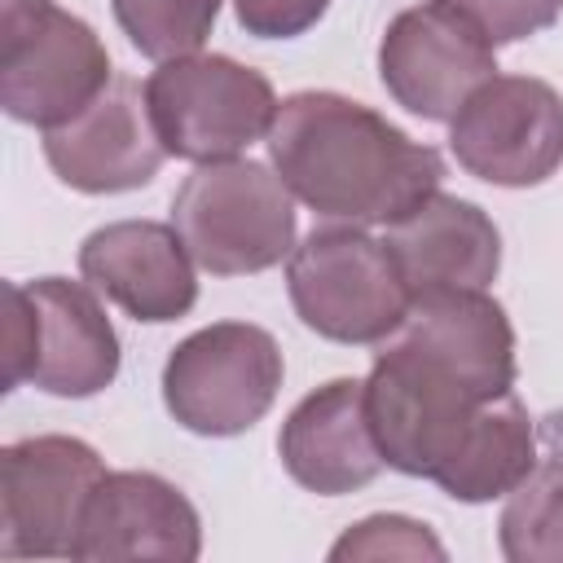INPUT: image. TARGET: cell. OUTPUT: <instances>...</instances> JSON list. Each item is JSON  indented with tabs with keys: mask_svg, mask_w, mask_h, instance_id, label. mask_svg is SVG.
Segmentation results:
<instances>
[{
	"mask_svg": "<svg viewBox=\"0 0 563 563\" xmlns=\"http://www.w3.org/2000/svg\"><path fill=\"white\" fill-rule=\"evenodd\" d=\"M264 141L286 189L330 224H396L444 180L440 150L325 88L290 92Z\"/></svg>",
	"mask_w": 563,
	"mask_h": 563,
	"instance_id": "6da1fadb",
	"label": "cell"
},
{
	"mask_svg": "<svg viewBox=\"0 0 563 563\" xmlns=\"http://www.w3.org/2000/svg\"><path fill=\"white\" fill-rule=\"evenodd\" d=\"M172 224L198 268L211 277H246L290 260L295 194L255 158L198 163L172 198Z\"/></svg>",
	"mask_w": 563,
	"mask_h": 563,
	"instance_id": "7a4b0ae2",
	"label": "cell"
},
{
	"mask_svg": "<svg viewBox=\"0 0 563 563\" xmlns=\"http://www.w3.org/2000/svg\"><path fill=\"white\" fill-rule=\"evenodd\" d=\"M286 290L312 334L356 347L387 343L413 308V290L400 277L396 255L361 224L312 229L290 251Z\"/></svg>",
	"mask_w": 563,
	"mask_h": 563,
	"instance_id": "3957f363",
	"label": "cell"
},
{
	"mask_svg": "<svg viewBox=\"0 0 563 563\" xmlns=\"http://www.w3.org/2000/svg\"><path fill=\"white\" fill-rule=\"evenodd\" d=\"M145 101L163 150L189 163L238 158L268 136L282 106L268 75L224 53L158 62V70L145 79Z\"/></svg>",
	"mask_w": 563,
	"mask_h": 563,
	"instance_id": "277c9868",
	"label": "cell"
},
{
	"mask_svg": "<svg viewBox=\"0 0 563 563\" xmlns=\"http://www.w3.org/2000/svg\"><path fill=\"white\" fill-rule=\"evenodd\" d=\"M282 374V347L264 325L216 321L172 347L163 365V405L185 431L229 440L273 409Z\"/></svg>",
	"mask_w": 563,
	"mask_h": 563,
	"instance_id": "5b68a950",
	"label": "cell"
},
{
	"mask_svg": "<svg viewBox=\"0 0 563 563\" xmlns=\"http://www.w3.org/2000/svg\"><path fill=\"white\" fill-rule=\"evenodd\" d=\"M479 405L484 396L396 334L365 378V413L383 462L418 479H435L449 466Z\"/></svg>",
	"mask_w": 563,
	"mask_h": 563,
	"instance_id": "8992f818",
	"label": "cell"
},
{
	"mask_svg": "<svg viewBox=\"0 0 563 563\" xmlns=\"http://www.w3.org/2000/svg\"><path fill=\"white\" fill-rule=\"evenodd\" d=\"M449 150L484 185H541L563 167V92L537 75H493L449 119Z\"/></svg>",
	"mask_w": 563,
	"mask_h": 563,
	"instance_id": "52a82bcc",
	"label": "cell"
},
{
	"mask_svg": "<svg viewBox=\"0 0 563 563\" xmlns=\"http://www.w3.org/2000/svg\"><path fill=\"white\" fill-rule=\"evenodd\" d=\"M106 462L75 435H26L0 453V559H70Z\"/></svg>",
	"mask_w": 563,
	"mask_h": 563,
	"instance_id": "ba28073f",
	"label": "cell"
},
{
	"mask_svg": "<svg viewBox=\"0 0 563 563\" xmlns=\"http://www.w3.org/2000/svg\"><path fill=\"white\" fill-rule=\"evenodd\" d=\"M497 75V48L444 0L400 9L378 40V79L396 106L449 123L466 97Z\"/></svg>",
	"mask_w": 563,
	"mask_h": 563,
	"instance_id": "9c48e42d",
	"label": "cell"
},
{
	"mask_svg": "<svg viewBox=\"0 0 563 563\" xmlns=\"http://www.w3.org/2000/svg\"><path fill=\"white\" fill-rule=\"evenodd\" d=\"M110 79V53L97 31L57 4L31 31L0 44V106L9 119L44 132L88 110Z\"/></svg>",
	"mask_w": 563,
	"mask_h": 563,
	"instance_id": "30bf717a",
	"label": "cell"
},
{
	"mask_svg": "<svg viewBox=\"0 0 563 563\" xmlns=\"http://www.w3.org/2000/svg\"><path fill=\"white\" fill-rule=\"evenodd\" d=\"M44 158L79 194H128L158 176L167 150L154 132L145 88L132 75H114L88 110L44 132Z\"/></svg>",
	"mask_w": 563,
	"mask_h": 563,
	"instance_id": "8fae6325",
	"label": "cell"
},
{
	"mask_svg": "<svg viewBox=\"0 0 563 563\" xmlns=\"http://www.w3.org/2000/svg\"><path fill=\"white\" fill-rule=\"evenodd\" d=\"M84 282L123 308L132 321L163 325L198 303V273L176 224L158 220H114L84 238L79 246Z\"/></svg>",
	"mask_w": 563,
	"mask_h": 563,
	"instance_id": "7c38bea8",
	"label": "cell"
},
{
	"mask_svg": "<svg viewBox=\"0 0 563 563\" xmlns=\"http://www.w3.org/2000/svg\"><path fill=\"white\" fill-rule=\"evenodd\" d=\"M202 519L194 501L154 471H106L92 488L70 559H163L194 563Z\"/></svg>",
	"mask_w": 563,
	"mask_h": 563,
	"instance_id": "4fadbf2b",
	"label": "cell"
},
{
	"mask_svg": "<svg viewBox=\"0 0 563 563\" xmlns=\"http://www.w3.org/2000/svg\"><path fill=\"white\" fill-rule=\"evenodd\" d=\"M277 453L286 475L317 497H343L374 484L387 462L365 413V383L330 378L308 391L286 413L277 431Z\"/></svg>",
	"mask_w": 563,
	"mask_h": 563,
	"instance_id": "5bb4252c",
	"label": "cell"
},
{
	"mask_svg": "<svg viewBox=\"0 0 563 563\" xmlns=\"http://www.w3.org/2000/svg\"><path fill=\"white\" fill-rule=\"evenodd\" d=\"M383 242L413 299L431 290H488L501 268V233L493 216L440 189L405 220L387 224Z\"/></svg>",
	"mask_w": 563,
	"mask_h": 563,
	"instance_id": "9a60e30c",
	"label": "cell"
},
{
	"mask_svg": "<svg viewBox=\"0 0 563 563\" xmlns=\"http://www.w3.org/2000/svg\"><path fill=\"white\" fill-rule=\"evenodd\" d=\"M35 312L31 383L62 400L97 396L119 374V334L92 286L70 277L22 282Z\"/></svg>",
	"mask_w": 563,
	"mask_h": 563,
	"instance_id": "2e32d148",
	"label": "cell"
},
{
	"mask_svg": "<svg viewBox=\"0 0 563 563\" xmlns=\"http://www.w3.org/2000/svg\"><path fill=\"white\" fill-rule=\"evenodd\" d=\"M409 347L444 365L475 396L497 400L515 391V330L506 308L488 290H431L418 295L396 330Z\"/></svg>",
	"mask_w": 563,
	"mask_h": 563,
	"instance_id": "e0dca14e",
	"label": "cell"
},
{
	"mask_svg": "<svg viewBox=\"0 0 563 563\" xmlns=\"http://www.w3.org/2000/svg\"><path fill=\"white\" fill-rule=\"evenodd\" d=\"M537 422L528 413V405L506 391L497 400H484L479 413L471 418L457 453L449 457V466L435 475V484L466 506L506 497L532 466H537Z\"/></svg>",
	"mask_w": 563,
	"mask_h": 563,
	"instance_id": "ac0fdd59",
	"label": "cell"
},
{
	"mask_svg": "<svg viewBox=\"0 0 563 563\" xmlns=\"http://www.w3.org/2000/svg\"><path fill=\"white\" fill-rule=\"evenodd\" d=\"M497 541L510 563H563V457L537 462L506 493Z\"/></svg>",
	"mask_w": 563,
	"mask_h": 563,
	"instance_id": "d6986e66",
	"label": "cell"
},
{
	"mask_svg": "<svg viewBox=\"0 0 563 563\" xmlns=\"http://www.w3.org/2000/svg\"><path fill=\"white\" fill-rule=\"evenodd\" d=\"M110 9L128 44L154 62L198 53L220 18V0H110Z\"/></svg>",
	"mask_w": 563,
	"mask_h": 563,
	"instance_id": "ffe728a7",
	"label": "cell"
},
{
	"mask_svg": "<svg viewBox=\"0 0 563 563\" xmlns=\"http://www.w3.org/2000/svg\"><path fill=\"white\" fill-rule=\"evenodd\" d=\"M330 559L334 563H347V559H435L440 563L444 545L427 523L409 515H369L330 545Z\"/></svg>",
	"mask_w": 563,
	"mask_h": 563,
	"instance_id": "44dd1931",
	"label": "cell"
},
{
	"mask_svg": "<svg viewBox=\"0 0 563 563\" xmlns=\"http://www.w3.org/2000/svg\"><path fill=\"white\" fill-rule=\"evenodd\" d=\"M444 4L457 9L493 48L519 44V40L554 26L563 13V0H444Z\"/></svg>",
	"mask_w": 563,
	"mask_h": 563,
	"instance_id": "7402d4cb",
	"label": "cell"
},
{
	"mask_svg": "<svg viewBox=\"0 0 563 563\" xmlns=\"http://www.w3.org/2000/svg\"><path fill=\"white\" fill-rule=\"evenodd\" d=\"M330 0H233V13L246 35L260 40H295L325 18Z\"/></svg>",
	"mask_w": 563,
	"mask_h": 563,
	"instance_id": "603a6c76",
	"label": "cell"
},
{
	"mask_svg": "<svg viewBox=\"0 0 563 563\" xmlns=\"http://www.w3.org/2000/svg\"><path fill=\"white\" fill-rule=\"evenodd\" d=\"M35 369V312L22 282L4 286V387L31 383Z\"/></svg>",
	"mask_w": 563,
	"mask_h": 563,
	"instance_id": "cb8c5ba5",
	"label": "cell"
},
{
	"mask_svg": "<svg viewBox=\"0 0 563 563\" xmlns=\"http://www.w3.org/2000/svg\"><path fill=\"white\" fill-rule=\"evenodd\" d=\"M48 9H53V0H0V44L31 31Z\"/></svg>",
	"mask_w": 563,
	"mask_h": 563,
	"instance_id": "d4e9b609",
	"label": "cell"
}]
</instances>
